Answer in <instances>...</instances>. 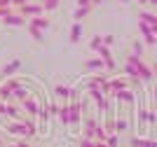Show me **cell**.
I'll list each match as a JSON object with an SVG mask.
<instances>
[{
  "instance_id": "11",
  "label": "cell",
  "mask_w": 157,
  "mask_h": 147,
  "mask_svg": "<svg viewBox=\"0 0 157 147\" xmlns=\"http://www.w3.org/2000/svg\"><path fill=\"white\" fill-rule=\"evenodd\" d=\"M19 68H21V61H19V58H14V61H10V63H7L5 68H2V77H14Z\"/></svg>"
},
{
  "instance_id": "19",
  "label": "cell",
  "mask_w": 157,
  "mask_h": 147,
  "mask_svg": "<svg viewBox=\"0 0 157 147\" xmlns=\"http://www.w3.org/2000/svg\"><path fill=\"white\" fill-rule=\"evenodd\" d=\"M85 68L87 70H101V68H105L103 65V58H89V61H85Z\"/></svg>"
},
{
  "instance_id": "30",
  "label": "cell",
  "mask_w": 157,
  "mask_h": 147,
  "mask_svg": "<svg viewBox=\"0 0 157 147\" xmlns=\"http://www.w3.org/2000/svg\"><path fill=\"white\" fill-rule=\"evenodd\" d=\"M105 142H108V147H120V138L115 133H110L108 138H105Z\"/></svg>"
},
{
  "instance_id": "17",
  "label": "cell",
  "mask_w": 157,
  "mask_h": 147,
  "mask_svg": "<svg viewBox=\"0 0 157 147\" xmlns=\"http://www.w3.org/2000/svg\"><path fill=\"white\" fill-rule=\"evenodd\" d=\"M2 86H5V89H10V91L14 94L17 89H21V86H26V84L21 82V79H17V77H7V82L2 84Z\"/></svg>"
},
{
  "instance_id": "38",
  "label": "cell",
  "mask_w": 157,
  "mask_h": 147,
  "mask_svg": "<svg viewBox=\"0 0 157 147\" xmlns=\"http://www.w3.org/2000/svg\"><path fill=\"white\" fill-rule=\"evenodd\" d=\"M148 122H150V124L157 122V115H155V112H148Z\"/></svg>"
},
{
  "instance_id": "2",
  "label": "cell",
  "mask_w": 157,
  "mask_h": 147,
  "mask_svg": "<svg viewBox=\"0 0 157 147\" xmlns=\"http://www.w3.org/2000/svg\"><path fill=\"white\" fill-rule=\"evenodd\" d=\"M42 12H45V9H42L40 2H26V5L19 7V14H24L26 19H28V17H31V19H33V17H40Z\"/></svg>"
},
{
  "instance_id": "45",
  "label": "cell",
  "mask_w": 157,
  "mask_h": 147,
  "mask_svg": "<svg viewBox=\"0 0 157 147\" xmlns=\"http://www.w3.org/2000/svg\"><path fill=\"white\" fill-rule=\"evenodd\" d=\"M148 2H150V5H157V0H148Z\"/></svg>"
},
{
  "instance_id": "28",
  "label": "cell",
  "mask_w": 157,
  "mask_h": 147,
  "mask_svg": "<svg viewBox=\"0 0 157 147\" xmlns=\"http://www.w3.org/2000/svg\"><path fill=\"white\" fill-rule=\"evenodd\" d=\"M89 47H92L94 51H98L101 47H103V35H94V38H92V42H89Z\"/></svg>"
},
{
  "instance_id": "42",
  "label": "cell",
  "mask_w": 157,
  "mask_h": 147,
  "mask_svg": "<svg viewBox=\"0 0 157 147\" xmlns=\"http://www.w3.org/2000/svg\"><path fill=\"white\" fill-rule=\"evenodd\" d=\"M152 72H155V75H157V63H152Z\"/></svg>"
},
{
  "instance_id": "1",
  "label": "cell",
  "mask_w": 157,
  "mask_h": 147,
  "mask_svg": "<svg viewBox=\"0 0 157 147\" xmlns=\"http://www.w3.org/2000/svg\"><path fill=\"white\" fill-rule=\"evenodd\" d=\"M127 61H129V63H134L138 68V75H141V79H143V82H150L152 77H155V72H152V68L148 63H145L143 58L141 56H136V54H129V56H127Z\"/></svg>"
},
{
  "instance_id": "18",
  "label": "cell",
  "mask_w": 157,
  "mask_h": 147,
  "mask_svg": "<svg viewBox=\"0 0 157 147\" xmlns=\"http://www.w3.org/2000/svg\"><path fill=\"white\" fill-rule=\"evenodd\" d=\"M59 119H61L63 126L71 124V105H61V108H59Z\"/></svg>"
},
{
  "instance_id": "49",
  "label": "cell",
  "mask_w": 157,
  "mask_h": 147,
  "mask_svg": "<svg viewBox=\"0 0 157 147\" xmlns=\"http://www.w3.org/2000/svg\"><path fill=\"white\" fill-rule=\"evenodd\" d=\"M122 2H129V0H122Z\"/></svg>"
},
{
  "instance_id": "5",
  "label": "cell",
  "mask_w": 157,
  "mask_h": 147,
  "mask_svg": "<svg viewBox=\"0 0 157 147\" xmlns=\"http://www.w3.org/2000/svg\"><path fill=\"white\" fill-rule=\"evenodd\" d=\"M2 24H5V26H26L28 21H26V17H24V14L12 12V14H7L5 19H2Z\"/></svg>"
},
{
  "instance_id": "36",
  "label": "cell",
  "mask_w": 157,
  "mask_h": 147,
  "mask_svg": "<svg viewBox=\"0 0 157 147\" xmlns=\"http://www.w3.org/2000/svg\"><path fill=\"white\" fill-rule=\"evenodd\" d=\"M5 110H7V103L0 101V117H5Z\"/></svg>"
},
{
  "instance_id": "39",
  "label": "cell",
  "mask_w": 157,
  "mask_h": 147,
  "mask_svg": "<svg viewBox=\"0 0 157 147\" xmlns=\"http://www.w3.org/2000/svg\"><path fill=\"white\" fill-rule=\"evenodd\" d=\"M0 7H12V0H0Z\"/></svg>"
},
{
  "instance_id": "27",
  "label": "cell",
  "mask_w": 157,
  "mask_h": 147,
  "mask_svg": "<svg viewBox=\"0 0 157 147\" xmlns=\"http://www.w3.org/2000/svg\"><path fill=\"white\" fill-rule=\"evenodd\" d=\"M127 131V119L124 117H117L115 119V133H124Z\"/></svg>"
},
{
  "instance_id": "10",
  "label": "cell",
  "mask_w": 157,
  "mask_h": 147,
  "mask_svg": "<svg viewBox=\"0 0 157 147\" xmlns=\"http://www.w3.org/2000/svg\"><path fill=\"white\" fill-rule=\"evenodd\" d=\"M7 131L12 135H26L28 138V131H26V126H24V122H10L7 124Z\"/></svg>"
},
{
  "instance_id": "23",
  "label": "cell",
  "mask_w": 157,
  "mask_h": 147,
  "mask_svg": "<svg viewBox=\"0 0 157 147\" xmlns=\"http://www.w3.org/2000/svg\"><path fill=\"white\" fill-rule=\"evenodd\" d=\"M21 122H24V126H26V131H28V138H33V135L38 133V126H35V122H33V117H31V119H26V117H24Z\"/></svg>"
},
{
  "instance_id": "15",
  "label": "cell",
  "mask_w": 157,
  "mask_h": 147,
  "mask_svg": "<svg viewBox=\"0 0 157 147\" xmlns=\"http://www.w3.org/2000/svg\"><path fill=\"white\" fill-rule=\"evenodd\" d=\"M80 38H82V24L78 21V24H73V28H71V38H68V40H71L73 45H78Z\"/></svg>"
},
{
  "instance_id": "4",
  "label": "cell",
  "mask_w": 157,
  "mask_h": 147,
  "mask_svg": "<svg viewBox=\"0 0 157 147\" xmlns=\"http://www.w3.org/2000/svg\"><path fill=\"white\" fill-rule=\"evenodd\" d=\"M21 105H24V110L28 112V117H38L40 115V108H42V105H40L33 96H28L26 101H21Z\"/></svg>"
},
{
  "instance_id": "14",
  "label": "cell",
  "mask_w": 157,
  "mask_h": 147,
  "mask_svg": "<svg viewBox=\"0 0 157 147\" xmlns=\"http://www.w3.org/2000/svg\"><path fill=\"white\" fill-rule=\"evenodd\" d=\"M131 147H157V140H148V138H131Z\"/></svg>"
},
{
  "instance_id": "34",
  "label": "cell",
  "mask_w": 157,
  "mask_h": 147,
  "mask_svg": "<svg viewBox=\"0 0 157 147\" xmlns=\"http://www.w3.org/2000/svg\"><path fill=\"white\" fill-rule=\"evenodd\" d=\"M103 45H105V47L115 45V35H103Z\"/></svg>"
},
{
  "instance_id": "31",
  "label": "cell",
  "mask_w": 157,
  "mask_h": 147,
  "mask_svg": "<svg viewBox=\"0 0 157 147\" xmlns=\"http://www.w3.org/2000/svg\"><path fill=\"white\" fill-rule=\"evenodd\" d=\"M131 49H134V51H131V54H136V56H143V45H141L138 40H136V42H134V45H131Z\"/></svg>"
},
{
  "instance_id": "46",
  "label": "cell",
  "mask_w": 157,
  "mask_h": 147,
  "mask_svg": "<svg viewBox=\"0 0 157 147\" xmlns=\"http://www.w3.org/2000/svg\"><path fill=\"white\" fill-rule=\"evenodd\" d=\"M152 31H155V35H157V26H155V28H152Z\"/></svg>"
},
{
  "instance_id": "25",
  "label": "cell",
  "mask_w": 157,
  "mask_h": 147,
  "mask_svg": "<svg viewBox=\"0 0 157 147\" xmlns=\"http://www.w3.org/2000/svg\"><path fill=\"white\" fill-rule=\"evenodd\" d=\"M12 96H14V98H17V101H19V103H21V101H26V98H28V96H31V91H28V89H26V86H21V89H17V91H14Z\"/></svg>"
},
{
  "instance_id": "6",
  "label": "cell",
  "mask_w": 157,
  "mask_h": 147,
  "mask_svg": "<svg viewBox=\"0 0 157 147\" xmlns=\"http://www.w3.org/2000/svg\"><path fill=\"white\" fill-rule=\"evenodd\" d=\"M98 56L103 58V65L105 68H108V70H115V58H113V54H110V49H108V47H101V49H98Z\"/></svg>"
},
{
  "instance_id": "44",
  "label": "cell",
  "mask_w": 157,
  "mask_h": 147,
  "mask_svg": "<svg viewBox=\"0 0 157 147\" xmlns=\"http://www.w3.org/2000/svg\"><path fill=\"white\" fill-rule=\"evenodd\" d=\"M155 108H157V86H155Z\"/></svg>"
},
{
  "instance_id": "37",
  "label": "cell",
  "mask_w": 157,
  "mask_h": 147,
  "mask_svg": "<svg viewBox=\"0 0 157 147\" xmlns=\"http://www.w3.org/2000/svg\"><path fill=\"white\" fill-rule=\"evenodd\" d=\"M28 0H12V7H21V5H26Z\"/></svg>"
},
{
  "instance_id": "26",
  "label": "cell",
  "mask_w": 157,
  "mask_h": 147,
  "mask_svg": "<svg viewBox=\"0 0 157 147\" xmlns=\"http://www.w3.org/2000/svg\"><path fill=\"white\" fill-rule=\"evenodd\" d=\"M40 5H42V9H45V12H54V9L59 7V0H42Z\"/></svg>"
},
{
  "instance_id": "40",
  "label": "cell",
  "mask_w": 157,
  "mask_h": 147,
  "mask_svg": "<svg viewBox=\"0 0 157 147\" xmlns=\"http://www.w3.org/2000/svg\"><path fill=\"white\" fill-rule=\"evenodd\" d=\"M85 5H92V0H78V7H85Z\"/></svg>"
},
{
  "instance_id": "29",
  "label": "cell",
  "mask_w": 157,
  "mask_h": 147,
  "mask_svg": "<svg viewBox=\"0 0 157 147\" xmlns=\"http://www.w3.org/2000/svg\"><path fill=\"white\" fill-rule=\"evenodd\" d=\"M28 33H31V38L35 40V42H42V31H40V28H33V26H28Z\"/></svg>"
},
{
  "instance_id": "22",
  "label": "cell",
  "mask_w": 157,
  "mask_h": 147,
  "mask_svg": "<svg viewBox=\"0 0 157 147\" xmlns=\"http://www.w3.org/2000/svg\"><path fill=\"white\" fill-rule=\"evenodd\" d=\"M5 117H12L14 122H21V119H24V117L19 115V108H17V105H12V103L7 105V110H5Z\"/></svg>"
},
{
  "instance_id": "7",
  "label": "cell",
  "mask_w": 157,
  "mask_h": 147,
  "mask_svg": "<svg viewBox=\"0 0 157 147\" xmlns=\"http://www.w3.org/2000/svg\"><path fill=\"white\" fill-rule=\"evenodd\" d=\"M54 94H56L61 101H73V98H75V89H73V86H63V84H59Z\"/></svg>"
},
{
  "instance_id": "13",
  "label": "cell",
  "mask_w": 157,
  "mask_h": 147,
  "mask_svg": "<svg viewBox=\"0 0 157 147\" xmlns=\"http://www.w3.org/2000/svg\"><path fill=\"white\" fill-rule=\"evenodd\" d=\"M28 26H33V28H40V31H45V28H49V19H45V17L40 14V17H33V19L28 21Z\"/></svg>"
},
{
  "instance_id": "33",
  "label": "cell",
  "mask_w": 157,
  "mask_h": 147,
  "mask_svg": "<svg viewBox=\"0 0 157 147\" xmlns=\"http://www.w3.org/2000/svg\"><path fill=\"white\" fill-rule=\"evenodd\" d=\"M80 147H96V140H92V138H82V140H80Z\"/></svg>"
},
{
  "instance_id": "50",
  "label": "cell",
  "mask_w": 157,
  "mask_h": 147,
  "mask_svg": "<svg viewBox=\"0 0 157 147\" xmlns=\"http://www.w3.org/2000/svg\"><path fill=\"white\" fill-rule=\"evenodd\" d=\"M35 147H42V145H35Z\"/></svg>"
},
{
  "instance_id": "8",
  "label": "cell",
  "mask_w": 157,
  "mask_h": 147,
  "mask_svg": "<svg viewBox=\"0 0 157 147\" xmlns=\"http://www.w3.org/2000/svg\"><path fill=\"white\" fill-rule=\"evenodd\" d=\"M113 98H117V101H122V103H134V101H136V96H134V91H131V89L113 91Z\"/></svg>"
},
{
  "instance_id": "9",
  "label": "cell",
  "mask_w": 157,
  "mask_h": 147,
  "mask_svg": "<svg viewBox=\"0 0 157 147\" xmlns=\"http://www.w3.org/2000/svg\"><path fill=\"white\" fill-rule=\"evenodd\" d=\"M96 128H98V124L94 122L92 117H87V119H85V138H92V140H96Z\"/></svg>"
},
{
  "instance_id": "3",
  "label": "cell",
  "mask_w": 157,
  "mask_h": 147,
  "mask_svg": "<svg viewBox=\"0 0 157 147\" xmlns=\"http://www.w3.org/2000/svg\"><path fill=\"white\" fill-rule=\"evenodd\" d=\"M80 119H82V103L78 98L71 101V126H78Z\"/></svg>"
},
{
  "instance_id": "24",
  "label": "cell",
  "mask_w": 157,
  "mask_h": 147,
  "mask_svg": "<svg viewBox=\"0 0 157 147\" xmlns=\"http://www.w3.org/2000/svg\"><path fill=\"white\" fill-rule=\"evenodd\" d=\"M49 115H52V112H49V105H42V108H40V124H42V126H45L47 122H49Z\"/></svg>"
},
{
  "instance_id": "16",
  "label": "cell",
  "mask_w": 157,
  "mask_h": 147,
  "mask_svg": "<svg viewBox=\"0 0 157 147\" xmlns=\"http://www.w3.org/2000/svg\"><path fill=\"white\" fill-rule=\"evenodd\" d=\"M124 75L131 77V82H138V79H141V75H138V68H136L134 63H129V61L124 63Z\"/></svg>"
},
{
  "instance_id": "43",
  "label": "cell",
  "mask_w": 157,
  "mask_h": 147,
  "mask_svg": "<svg viewBox=\"0 0 157 147\" xmlns=\"http://www.w3.org/2000/svg\"><path fill=\"white\" fill-rule=\"evenodd\" d=\"M136 2H141V5H148V0H136Z\"/></svg>"
},
{
  "instance_id": "35",
  "label": "cell",
  "mask_w": 157,
  "mask_h": 147,
  "mask_svg": "<svg viewBox=\"0 0 157 147\" xmlns=\"http://www.w3.org/2000/svg\"><path fill=\"white\" fill-rule=\"evenodd\" d=\"M7 14H12V7H0V19H5Z\"/></svg>"
},
{
  "instance_id": "47",
  "label": "cell",
  "mask_w": 157,
  "mask_h": 147,
  "mask_svg": "<svg viewBox=\"0 0 157 147\" xmlns=\"http://www.w3.org/2000/svg\"><path fill=\"white\" fill-rule=\"evenodd\" d=\"M0 147H2V138H0Z\"/></svg>"
},
{
  "instance_id": "48",
  "label": "cell",
  "mask_w": 157,
  "mask_h": 147,
  "mask_svg": "<svg viewBox=\"0 0 157 147\" xmlns=\"http://www.w3.org/2000/svg\"><path fill=\"white\" fill-rule=\"evenodd\" d=\"M10 147H19V145H10Z\"/></svg>"
},
{
  "instance_id": "21",
  "label": "cell",
  "mask_w": 157,
  "mask_h": 147,
  "mask_svg": "<svg viewBox=\"0 0 157 147\" xmlns=\"http://www.w3.org/2000/svg\"><path fill=\"white\" fill-rule=\"evenodd\" d=\"M92 7H94V5H85V7H78V9H75V14H73V19H75V21H82L85 17H89V12H92Z\"/></svg>"
},
{
  "instance_id": "20",
  "label": "cell",
  "mask_w": 157,
  "mask_h": 147,
  "mask_svg": "<svg viewBox=\"0 0 157 147\" xmlns=\"http://www.w3.org/2000/svg\"><path fill=\"white\" fill-rule=\"evenodd\" d=\"M138 21H143V24H148V26H152V28H155V26H157V14H152V12H141Z\"/></svg>"
},
{
  "instance_id": "12",
  "label": "cell",
  "mask_w": 157,
  "mask_h": 147,
  "mask_svg": "<svg viewBox=\"0 0 157 147\" xmlns=\"http://www.w3.org/2000/svg\"><path fill=\"white\" fill-rule=\"evenodd\" d=\"M108 84H110V91H122L129 86V82L124 77H113V79H108Z\"/></svg>"
},
{
  "instance_id": "41",
  "label": "cell",
  "mask_w": 157,
  "mask_h": 147,
  "mask_svg": "<svg viewBox=\"0 0 157 147\" xmlns=\"http://www.w3.org/2000/svg\"><path fill=\"white\" fill-rule=\"evenodd\" d=\"M101 2H103V0H92V5H101Z\"/></svg>"
},
{
  "instance_id": "32",
  "label": "cell",
  "mask_w": 157,
  "mask_h": 147,
  "mask_svg": "<svg viewBox=\"0 0 157 147\" xmlns=\"http://www.w3.org/2000/svg\"><path fill=\"white\" fill-rule=\"evenodd\" d=\"M138 122H141V126H143V124L148 122V110H145V108H141V110H138Z\"/></svg>"
}]
</instances>
